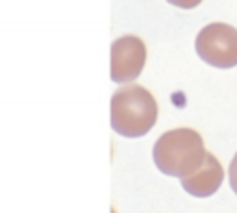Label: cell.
I'll return each mask as SVG.
<instances>
[{"mask_svg": "<svg viewBox=\"0 0 237 213\" xmlns=\"http://www.w3.org/2000/svg\"><path fill=\"white\" fill-rule=\"evenodd\" d=\"M207 150L204 139L193 128H176L165 132L154 145L152 158L156 167L167 176L187 178L200 169Z\"/></svg>", "mask_w": 237, "mask_h": 213, "instance_id": "1", "label": "cell"}, {"mask_svg": "<svg viewBox=\"0 0 237 213\" xmlns=\"http://www.w3.org/2000/svg\"><path fill=\"white\" fill-rule=\"evenodd\" d=\"M157 119L152 93L141 85H126L111 97V128L122 137L147 135Z\"/></svg>", "mask_w": 237, "mask_h": 213, "instance_id": "2", "label": "cell"}, {"mask_svg": "<svg viewBox=\"0 0 237 213\" xmlns=\"http://www.w3.org/2000/svg\"><path fill=\"white\" fill-rule=\"evenodd\" d=\"M200 59L217 69L237 65V30L224 22H213L200 30L195 43Z\"/></svg>", "mask_w": 237, "mask_h": 213, "instance_id": "3", "label": "cell"}, {"mask_svg": "<svg viewBox=\"0 0 237 213\" xmlns=\"http://www.w3.org/2000/svg\"><path fill=\"white\" fill-rule=\"evenodd\" d=\"M147 63V46L135 35H122L111 44V80L115 83L133 82Z\"/></svg>", "mask_w": 237, "mask_h": 213, "instance_id": "4", "label": "cell"}, {"mask_svg": "<svg viewBox=\"0 0 237 213\" xmlns=\"http://www.w3.org/2000/svg\"><path fill=\"white\" fill-rule=\"evenodd\" d=\"M222 180H224L222 165L219 163V159L213 154L207 152L204 163L200 165V169L196 172H193L191 176L182 180V187L189 195L198 197V198H206V197L215 195V191H219Z\"/></svg>", "mask_w": 237, "mask_h": 213, "instance_id": "5", "label": "cell"}, {"mask_svg": "<svg viewBox=\"0 0 237 213\" xmlns=\"http://www.w3.org/2000/svg\"><path fill=\"white\" fill-rule=\"evenodd\" d=\"M228 178H230V187H232V191L237 195V154L233 156V159H232V163H230Z\"/></svg>", "mask_w": 237, "mask_h": 213, "instance_id": "6", "label": "cell"}, {"mask_svg": "<svg viewBox=\"0 0 237 213\" xmlns=\"http://www.w3.org/2000/svg\"><path fill=\"white\" fill-rule=\"evenodd\" d=\"M167 2L176 6V8H182V9H193L202 2V0H167Z\"/></svg>", "mask_w": 237, "mask_h": 213, "instance_id": "7", "label": "cell"}]
</instances>
